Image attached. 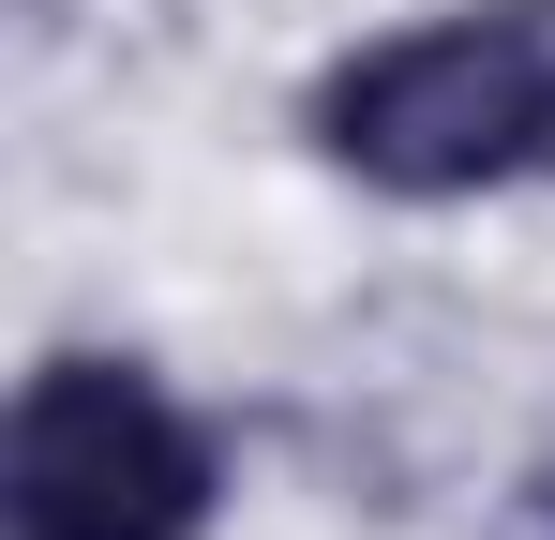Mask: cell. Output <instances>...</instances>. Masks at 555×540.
Returning <instances> with one entry per match:
<instances>
[{"label":"cell","mask_w":555,"mask_h":540,"mask_svg":"<svg viewBox=\"0 0 555 540\" xmlns=\"http://www.w3.org/2000/svg\"><path fill=\"white\" fill-rule=\"evenodd\" d=\"M300 136L331 180L405 195V210L555 180V0H451V15H405L346 61H315Z\"/></svg>","instance_id":"1"},{"label":"cell","mask_w":555,"mask_h":540,"mask_svg":"<svg viewBox=\"0 0 555 540\" xmlns=\"http://www.w3.org/2000/svg\"><path fill=\"white\" fill-rule=\"evenodd\" d=\"M480 540H555V450L541 465H511V496H495V526Z\"/></svg>","instance_id":"3"},{"label":"cell","mask_w":555,"mask_h":540,"mask_svg":"<svg viewBox=\"0 0 555 540\" xmlns=\"http://www.w3.org/2000/svg\"><path fill=\"white\" fill-rule=\"evenodd\" d=\"M0 526L15 540H210L225 436L135 346H46L0 421Z\"/></svg>","instance_id":"2"}]
</instances>
